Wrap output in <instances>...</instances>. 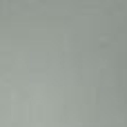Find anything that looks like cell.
<instances>
[{
    "mask_svg": "<svg viewBox=\"0 0 127 127\" xmlns=\"http://www.w3.org/2000/svg\"><path fill=\"white\" fill-rule=\"evenodd\" d=\"M60 98H63V96H60ZM63 103H65V100H63ZM65 107H67V103H65ZM67 109H69V107H67ZM69 114H71V112H69ZM71 116H74V114H71ZM74 121H76V118H74ZM76 125H78V121H76ZM80 127V125H78Z\"/></svg>",
    "mask_w": 127,
    "mask_h": 127,
    "instance_id": "1",
    "label": "cell"
}]
</instances>
